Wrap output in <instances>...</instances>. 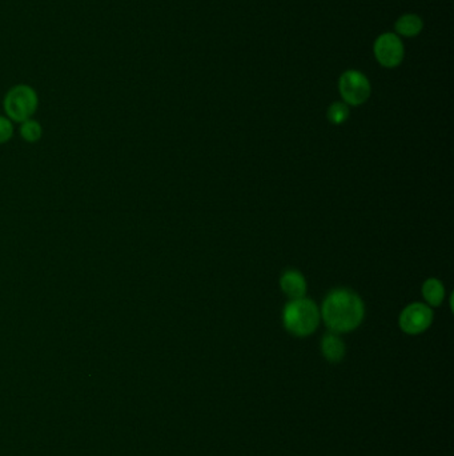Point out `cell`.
I'll list each match as a JSON object with an SVG mask.
<instances>
[{
	"mask_svg": "<svg viewBox=\"0 0 454 456\" xmlns=\"http://www.w3.org/2000/svg\"><path fill=\"white\" fill-rule=\"evenodd\" d=\"M364 314L365 308L361 298L345 289L330 292L321 308V317L327 327L335 334L357 329L364 319Z\"/></svg>",
	"mask_w": 454,
	"mask_h": 456,
	"instance_id": "cell-1",
	"label": "cell"
},
{
	"mask_svg": "<svg viewBox=\"0 0 454 456\" xmlns=\"http://www.w3.org/2000/svg\"><path fill=\"white\" fill-rule=\"evenodd\" d=\"M283 322L290 334L296 336H308L317 329L320 312L312 300L305 298L293 299L284 308Z\"/></svg>",
	"mask_w": 454,
	"mask_h": 456,
	"instance_id": "cell-2",
	"label": "cell"
},
{
	"mask_svg": "<svg viewBox=\"0 0 454 456\" xmlns=\"http://www.w3.org/2000/svg\"><path fill=\"white\" fill-rule=\"evenodd\" d=\"M38 104L37 91L25 84L15 86L4 98V110L8 119L19 123L31 119L38 108Z\"/></svg>",
	"mask_w": 454,
	"mask_h": 456,
	"instance_id": "cell-3",
	"label": "cell"
},
{
	"mask_svg": "<svg viewBox=\"0 0 454 456\" xmlns=\"http://www.w3.org/2000/svg\"><path fill=\"white\" fill-rule=\"evenodd\" d=\"M340 92L348 104L360 106L370 96V84L361 72L346 71L340 77Z\"/></svg>",
	"mask_w": 454,
	"mask_h": 456,
	"instance_id": "cell-4",
	"label": "cell"
},
{
	"mask_svg": "<svg viewBox=\"0 0 454 456\" xmlns=\"http://www.w3.org/2000/svg\"><path fill=\"white\" fill-rule=\"evenodd\" d=\"M432 322L433 312L429 307L422 303H413L403 311L400 317V327L409 335H417L429 329Z\"/></svg>",
	"mask_w": 454,
	"mask_h": 456,
	"instance_id": "cell-5",
	"label": "cell"
},
{
	"mask_svg": "<svg viewBox=\"0 0 454 456\" xmlns=\"http://www.w3.org/2000/svg\"><path fill=\"white\" fill-rule=\"evenodd\" d=\"M375 55L381 65L393 68L403 62L404 46L398 37L393 34H384L376 40Z\"/></svg>",
	"mask_w": 454,
	"mask_h": 456,
	"instance_id": "cell-6",
	"label": "cell"
},
{
	"mask_svg": "<svg viewBox=\"0 0 454 456\" xmlns=\"http://www.w3.org/2000/svg\"><path fill=\"white\" fill-rule=\"evenodd\" d=\"M280 286L281 290L288 295L290 299H301L306 292V281L303 275L296 271V270H290L283 274L280 279Z\"/></svg>",
	"mask_w": 454,
	"mask_h": 456,
	"instance_id": "cell-7",
	"label": "cell"
},
{
	"mask_svg": "<svg viewBox=\"0 0 454 456\" xmlns=\"http://www.w3.org/2000/svg\"><path fill=\"white\" fill-rule=\"evenodd\" d=\"M321 351L329 362L337 363L345 355V346L341 341L340 336H337V334L330 332V334H325L321 341Z\"/></svg>",
	"mask_w": 454,
	"mask_h": 456,
	"instance_id": "cell-8",
	"label": "cell"
},
{
	"mask_svg": "<svg viewBox=\"0 0 454 456\" xmlns=\"http://www.w3.org/2000/svg\"><path fill=\"white\" fill-rule=\"evenodd\" d=\"M421 30H422V20L413 13L401 16L396 23V31L406 38L416 37L421 32Z\"/></svg>",
	"mask_w": 454,
	"mask_h": 456,
	"instance_id": "cell-9",
	"label": "cell"
},
{
	"mask_svg": "<svg viewBox=\"0 0 454 456\" xmlns=\"http://www.w3.org/2000/svg\"><path fill=\"white\" fill-rule=\"evenodd\" d=\"M422 295L430 305H440L445 298V287L439 279H428L422 286Z\"/></svg>",
	"mask_w": 454,
	"mask_h": 456,
	"instance_id": "cell-10",
	"label": "cell"
},
{
	"mask_svg": "<svg viewBox=\"0 0 454 456\" xmlns=\"http://www.w3.org/2000/svg\"><path fill=\"white\" fill-rule=\"evenodd\" d=\"M20 135L23 139L30 141V143H35L40 139L41 137V127L39 125L37 120L28 119L22 123L20 127Z\"/></svg>",
	"mask_w": 454,
	"mask_h": 456,
	"instance_id": "cell-11",
	"label": "cell"
},
{
	"mask_svg": "<svg viewBox=\"0 0 454 456\" xmlns=\"http://www.w3.org/2000/svg\"><path fill=\"white\" fill-rule=\"evenodd\" d=\"M349 118V108L344 103H333L328 110V119L333 125H342Z\"/></svg>",
	"mask_w": 454,
	"mask_h": 456,
	"instance_id": "cell-12",
	"label": "cell"
},
{
	"mask_svg": "<svg viewBox=\"0 0 454 456\" xmlns=\"http://www.w3.org/2000/svg\"><path fill=\"white\" fill-rule=\"evenodd\" d=\"M13 127L8 118L0 116V144L8 141L13 138Z\"/></svg>",
	"mask_w": 454,
	"mask_h": 456,
	"instance_id": "cell-13",
	"label": "cell"
}]
</instances>
